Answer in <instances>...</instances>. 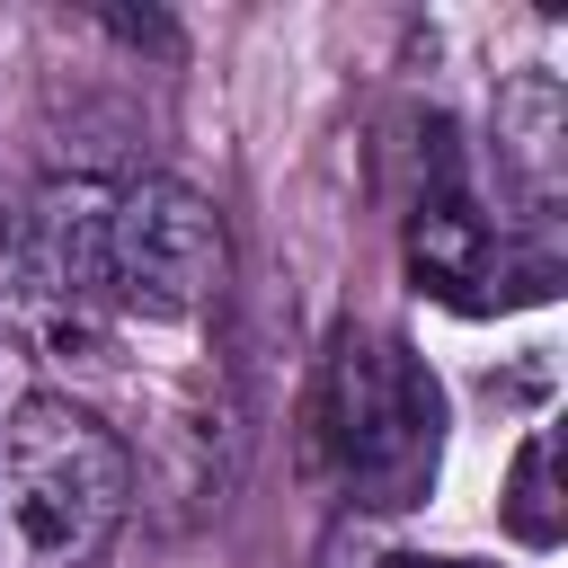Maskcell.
<instances>
[{"instance_id":"obj_1","label":"cell","mask_w":568,"mask_h":568,"mask_svg":"<svg viewBox=\"0 0 568 568\" xmlns=\"http://www.w3.org/2000/svg\"><path fill=\"white\" fill-rule=\"evenodd\" d=\"M133 515V453L124 435L36 390L0 426V568H98Z\"/></svg>"},{"instance_id":"obj_2","label":"cell","mask_w":568,"mask_h":568,"mask_svg":"<svg viewBox=\"0 0 568 568\" xmlns=\"http://www.w3.org/2000/svg\"><path fill=\"white\" fill-rule=\"evenodd\" d=\"M320 453L337 462L355 506H417L435 479V444H444V399L426 382V364L399 337L346 328L328 346L320 373Z\"/></svg>"},{"instance_id":"obj_3","label":"cell","mask_w":568,"mask_h":568,"mask_svg":"<svg viewBox=\"0 0 568 568\" xmlns=\"http://www.w3.org/2000/svg\"><path fill=\"white\" fill-rule=\"evenodd\" d=\"M231 284V222L186 178H115L106 302L133 320H204Z\"/></svg>"},{"instance_id":"obj_4","label":"cell","mask_w":568,"mask_h":568,"mask_svg":"<svg viewBox=\"0 0 568 568\" xmlns=\"http://www.w3.org/2000/svg\"><path fill=\"white\" fill-rule=\"evenodd\" d=\"M106 213L115 178H44L9 231V293L44 337H89L106 302Z\"/></svg>"},{"instance_id":"obj_5","label":"cell","mask_w":568,"mask_h":568,"mask_svg":"<svg viewBox=\"0 0 568 568\" xmlns=\"http://www.w3.org/2000/svg\"><path fill=\"white\" fill-rule=\"evenodd\" d=\"M497 160L515 169L524 204L550 213L559 204V178H568V98L550 71H515L497 89Z\"/></svg>"},{"instance_id":"obj_6","label":"cell","mask_w":568,"mask_h":568,"mask_svg":"<svg viewBox=\"0 0 568 568\" xmlns=\"http://www.w3.org/2000/svg\"><path fill=\"white\" fill-rule=\"evenodd\" d=\"M488 257H497V240H488V222L470 213V195L453 178L435 195H417V213H408V266H417V284L470 302V284H488Z\"/></svg>"},{"instance_id":"obj_7","label":"cell","mask_w":568,"mask_h":568,"mask_svg":"<svg viewBox=\"0 0 568 568\" xmlns=\"http://www.w3.org/2000/svg\"><path fill=\"white\" fill-rule=\"evenodd\" d=\"M541 497H550V435H532L524 462H515V532H524V541H550V532H559Z\"/></svg>"},{"instance_id":"obj_8","label":"cell","mask_w":568,"mask_h":568,"mask_svg":"<svg viewBox=\"0 0 568 568\" xmlns=\"http://www.w3.org/2000/svg\"><path fill=\"white\" fill-rule=\"evenodd\" d=\"M373 568H470V559H417V550H390V559H373Z\"/></svg>"}]
</instances>
